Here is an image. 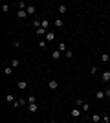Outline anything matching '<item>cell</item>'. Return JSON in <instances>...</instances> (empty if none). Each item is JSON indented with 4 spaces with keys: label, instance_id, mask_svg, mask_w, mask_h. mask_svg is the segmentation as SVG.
Segmentation results:
<instances>
[{
    "label": "cell",
    "instance_id": "obj_16",
    "mask_svg": "<svg viewBox=\"0 0 110 123\" xmlns=\"http://www.w3.org/2000/svg\"><path fill=\"white\" fill-rule=\"evenodd\" d=\"M101 119H103V118H101L99 114H94V116H92V121H94V123H99Z\"/></svg>",
    "mask_w": 110,
    "mask_h": 123
},
{
    "label": "cell",
    "instance_id": "obj_23",
    "mask_svg": "<svg viewBox=\"0 0 110 123\" xmlns=\"http://www.w3.org/2000/svg\"><path fill=\"white\" fill-rule=\"evenodd\" d=\"M81 110H84V112H86V110H90V105L84 101V103H83V107H81Z\"/></svg>",
    "mask_w": 110,
    "mask_h": 123
},
{
    "label": "cell",
    "instance_id": "obj_2",
    "mask_svg": "<svg viewBox=\"0 0 110 123\" xmlns=\"http://www.w3.org/2000/svg\"><path fill=\"white\" fill-rule=\"evenodd\" d=\"M48 88H50V90H57L59 88V81L57 79H50V81H48Z\"/></svg>",
    "mask_w": 110,
    "mask_h": 123
},
{
    "label": "cell",
    "instance_id": "obj_22",
    "mask_svg": "<svg viewBox=\"0 0 110 123\" xmlns=\"http://www.w3.org/2000/svg\"><path fill=\"white\" fill-rule=\"evenodd\" d=\"M48 24H50V20H41V28H44V30H48Z\"/></svg>",
    "mask_w": 110,
    "mask_h": 123
},
{
    "label": "cell",
    "instance_id": "obj_13",
    "mask_svg": "<svg viewBox=\"0 0 110 123\" xmlns=\"http://www.w3.org/2000/svg\"><path fill=\"white\" fill-rule=\"evenodd\" d=\"M4 74H6V75H7V77H9L11 74H13V68H11L9 64H7V66H4Z\"/></svg>",
    "mask_w": 110,
    "mask_h": 123
},
{
    "label": "cell",
    "instance_id": "obj_26",
    "mask_svg": "<svg viewBox=\"0 0 110 123\" xmlns=\"http://www.w3.org/2000/svg\"><path fill=\"white\" fill-rule=\"evenodd\" d=\"M66 57H68V59H72V57H73V53H72V50H68V51H66Z\"/></svg>",
    "mask_w": 110,
    "mask_h": 123
},
{
    "label": "cell",
    "instance_id": "obj_11",
    "mask_svg": "<svg viewBox=\"0 0 110 123\" xmlns=\"http://www.w3.org/2000/svg\"><path fill=\"white\" fill-rule=\"evenodd\" d=\"M28 88V83L24 81V79H20V81H18V90H26Z\"/></svg>",
    "mask_w": 110,
    "mask_h": 123
},
{
    "label": "cell",
    "instance_id": "obj_10",
    "mask_svg": "<svg viewBox=\"0 0 110 123\" xmlns=\"http://www.w3.org/2000/svg\"><path fill=\"white\" fill-rule=\"evenodd\" d=\"M17 17H18V18H20V20H24V18H26L28 17V13L24 9H18V13H17Z\"/></svg>",
    "mask_w": 110,
    "mask_h": 123
},
{
    "label": "cell",
    "instance_id": "obj_19",
    "mask_svg": "<svg viewBox=\"0 0 110 123\" xmlns=\"http://www.w3.org/2000/svg\"><path fill=\"white\" fill-rule=\"evenodd\" d=\"M28 103H29V105H31V103H37V96H35V94H33V96H29V98H28Z\"/></svg>",
    "mask_w": 110,
    "mask_h": 123
},
{
    "label": "cell",
    "instance_id": "obj_8",
    "mask_svg": "<svg viewBox=\"0 0 110 123\" xmlns=\"http://www.w3.org/2000/svg\"><path fill=\"white\" fill-rule=\"evenodd\" d=\"M52 59H53V61H59V59H61V51H59V50H53L52 51Z\"/></svg>",
    "mask_w": 110,
    "mask_h": 123
},
{
    "label": "cell",
    "instance_id": "obj_1",
    "mask_svg": "<svg viewBox=\"0 0 110 123\" xmlns=\"http://www.w3.org/2000/svg\"><path fill=\"white\" fill-rule=\"evenodd\" d=\"M28 105H29V103H28V99H22V98H18L15 103H13V107H15V108H18V107H28Z\"/></svg>",
    "mask_w": 110,
    "mask_h": 123
},
{
    "label": "cell",
    "instance_id": "obj_20",
    "mask_svg": "<svg viewBox=\"0 0 110 123\" xmlns=\"http://www.w3.org/2000/svg\"><path fill=\"white\" fill-rule=\"evenodd\" d=\"M53 24H55V28H63V20H61V18L53 20Z\"/></svg>",
    "mask_w": 110,
    "mask_h": 123
},
{
    "label": "cell",
    "instance_id": "obj_14",
    "mask_svg": "<svg viewBox=\"0 0 110 123\" xmlns=\"http://www.w3.org/2000/svg\"><path fill=\"white\" fill-rule=\"evenodd\" d=\"M35 11H37V7H35V6H28V9H26V13H28V15H33V13H35Z\"/></svg>",
    "mask_w": 110,
    "mask_h": 123
},
{
    "label": "cell",
    "instance_id": "obj_27",
    "mask_svg": "<svg viewBox=\"0 0 110 123\" xmlns=\"http://www.w3.org/2000/svg\"><path fill=\"white\" fill-rule=\"evenodd\" d=\"M105 94H106V98H110V88H106V90H105Z\"/></svg>",
    "mask_w": 110,
    "mask_h": 123
},
{
    "label": "cell",
    "instance_id": "obj_24",
    "mask_svg": "<svg viewBox=\"0 0 110 123\" xmlns=\"http://www.w3.org/2000/svg\"><path fill=\"white\" fill-rule=\"evenodd\" d=\"M83 99H81V98H77V101H75V107H79V108H81V107H83Z\"/></svg>",
    "mask_w": 110,
    "mask_h": 123
},
{
    "label": "cell",
    "instance_id": "obj_4",
    "mask_svg": "<svg viewBox=\"0 0 110 123\" xmlns=\"http://www.w3.org/2000/svg\"><path fill=\"white\" fill-rule=\"evenodd\" d=\"M101 81H103V83H108L110 81V70H106V72L101 74Z\"/></svg>",
    "mask_w": 110,
    "mask_h": 123
},
{
    "label": "cell",
    "instance_id": "obj_25",
    "mask_svg": "<svg viewBox=\"0 0 110 123\" xmlns=\"http://www.w3.org/2000/svg\"><path fill=\"white\" fill-rule=\"evenodd\" d=\"M103 121H105V123H110V116H106V114H105V116H103Z\"/></svg>",
    "mask_w": 110,
    "mask_h": 123
},
{
    "label": "cell",
    "instance_id": "obj_28",
    "mask_svg": "<svg viewBox=\"0 0 110 123\" xmlns=\"http://www.w3.org/2000/svg\"><path fill=\"white\" fill-rule=\"evenodd\" d=\"M50 123H57V121H50Z\"/></svg>",
    "mask_w": 110,
    "mask_h": 123
},
{
    "label": "cell",
    "instance_id": "obj_12",
    "mask_svg": "<svg viewBox=\"0 0 110 123\" xmlns=\"http://www.w3.org/2000/svg\"><path fill=\"white\" fill-rule=\"evenodd\" d=\"M57 11H59V13H61V15H64V13H66V11H68V6H59V7H57Z\"/></svg>",
    "mask_w": 110,
    "mask_h": 123
},
{
    "label": "cell",
    "instance_id": "obj_7",
    "mask_svg": "<svg viewBox=\"0 0 110 123\" xmlns=\"http://www.w3.org/2000/svg\"><path fill=\"white\" fill-rule=\"evenodd\" d=\"M44 37H46V42H53L55 41V33H52V31H48Z\"/></svg>",
    "mask_w": 110,
    "mask_h": 123
},
{
    "label": "cell",
    "instance_id": "obj_3",
    "mask_svg": "<svg viewBox=\"0 0 110 123\" xmlns=\"http://www.w3.org/2000/svg\"><path fill=\"white\" fill-rule=\"evenodd\" d=\"M70 116H72V118H81V108H79V107L72 108V112H70Z\"/></svg>",
    "mask_w": 110,
    "mask_h": 123
},
{
    "label": "cell",
    "instance_id": "obj_15",
    "mask_svg": "<svg viewBox=\"0 0 110 123\" xmlns=\"http://www.w3.org/2000/svg\"><path fill=\"white\" fill-rule=\"evenodd\" d=\"M18 64H20V61H18V59H13V61L9 62V66H11V68H18Z\"/></svg>",
    "mask_w": 110,
    "mask_h": 123
},
{
    "label": "cell",
    "instance_id": "obj_18",
    "mask_svg": "<svg viewBox=\"0 0 110 123\" xmlns=\"http://www.w3.org/2000/svg\"><path fill=\"white\" fill-rule=\"evenodd\" d=\"M6 99H7V103H15V101H17L13 94H7V98H6Z\"/></svg>",
    "mask_w": 110,
    "mask_h": 123
},
{
    "label": "cell",
    "instance_id": "obj_21",
    "mask_svg": "<svg viewBox=\"0 0 110 123\" xmlns=\"http://www.w3.org/2000/svg\"><path fill=\"white\" fill-rule=\"evenodd\" d=\"M108 59H110L108 53H103V55H101V61H103V62H108Z\"/></svg>",
    "mask_w": 110,
    "mask_h": 123
},
{
    "label": "cell",
    "instance_id": "obj_29",
    "mask_svg": "<svg viewBox=\"0 0 110 123\" xmlns=\"http://www.w3.org/2000/svg\"><path fill=\"white\" fill-rule=\"evenodd\" d=\"M86 123H92V121H86Z\"/></svg>",
    "mask_w": 110,
    "mask_h": 123
},
{
    "label": "cell",
    "instance_id": "obj_5",
    "mask_svg": "<svg viewBox=\"0 0 110 123\" xmlns=\"http://www.w3.org/2000/svg\"><path fill=\"white\" fill-rule=\"evenodd\" d=\"M28 112H31V114H35L37 110H39V107H37V103H31V105H28Z\"/></svg>",
    "mask_w": 110,
    "mask_h": 123
},
{
    "label": "cell",
    "instance_id": "obj_6",
    "mask_svg": "<svg viewBox=\"0 0 110 123\" xmlns=\"http://www.w3.org/2000/svg\"><path fill=\"white\" fill-rule=\"evenodd\" d=\"M106 98V94H105V90H97V92H95V99H105Z\"/></svg>",
    "mask_w": 110,
    "mask_h": 123
},
{
    "label": "cell",
    "instance_id": "obj_17",
    "mask_svg": "<svg viewBox=\"0 0 110 123\" xmlns=\"http://www.w3.org/2000/svg\"><path fill=\"white\" fill-rule=\"evenodd\" d=\"M35 33H37V35H46L48 31L44 30V28H39V30H35Z\"/></svg>",
    "mask_w": 110,
    "mask_h": 123
},
{
    "label": "cell",
    "instance_id": "obj_9",
    "mask_svg": "<svg viewBox=\"0 0 110 123\" xmlns=\"http://www.w3.org/2000/svg\"><path fill=\"white\" fill-rule=\"evenodd\" d=\"M57 50L61 51V53H63V51H64V53H66V51H68V46H66V42H61V44H59V48H57Z\"/></svg>",
    "mask_w": 110,
    "mask_h": 123
}]
</instances>
